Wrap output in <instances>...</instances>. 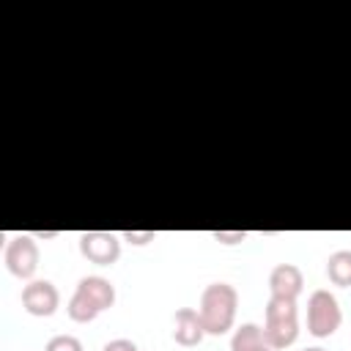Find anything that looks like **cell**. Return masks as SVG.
<instances>
[{"instance_id":"6da1fadb","label":"cell","mask_w":351,"mask_h":351,"mask_svg":"<svg viewBox=\"0 0 351 351\" xmlns=\"http://www.w3.org/2000/svg\"><path fill=\"white\" fill-rule=\"evenodd\" d=\"M112 304H115V285L107 277L88 274L77 282V288L66 304V313L74 324H90L99 313L110 310Z\"/></svg>"},{"instance_id":"7a4b0ae2","label":"cell","mask_w":351,"mask_h":351,"mask_svg":"<svg viewBox=\"0 0 351 351\" xmlns=\"http://www.w3.org/2000/svg\"><path fill=\"white\" fill-rule=\"evenodd\" d=\"M239 310V291L230 282H211L200 293V321L206 326V335H225L233 329Z\"/></svg>"},{"instance_id":"3957f363","label":"cell","mask_w":351,"mask_h":351,"mask_svg":"<svg viewBox=\"0 0 351 351\" xmlns=\"http://www.w3.org/2000/svg\"><path fill=\"white\" fill-rule=\"evenodd\" d=\"M343 324L340 302L332 291L315 288L307 296V332L313 337H332Z\"/></svg>"},{"instance_id":"277c9868","label":"cell","mask_w":351,"mask_h":351,"mask_svg":"<svg viewBox=\"0 0 351 351\" xmlns=\"http://www.w3.org/2000/svg\"><path fill=\"white\" fill-rule=\"evenodd\" d=\"M3 261H5V269L16 280H33V274L38 269V244H36V236H30V233L11 236L5 241Z\"/></svg>"},{"instance_id":"5b68a950","label":"cell","mask_w":351,"mask_h":351,"mask_svg":"<svg viewBox=\"0 0 351 351\" xmlns=\"http://www.w3.org/2000/svg\"><path fill=\"white\" fill-rule=\"evenodd\" d=\"M121 236L110 230H85L80 233V255L96 266H112L121 258Z\"/></svg>"},{"instance_id":"8992f818","label":"cell","mask_w":351,"mask_h":351,"mask_svg":"<svg viewBox=\"0 0 351 351\" xmlns=\"http://www.w3.org/2000/svg\"><path fill=\"white\" fill-rule=\"evenodd\" d=\"M22 307H25V313H30L36 318L55 315L58 307H60V293H58L55 282H49V280H27V285H22Z\"/></svg>"},{"instance_id":"52a82bcc","label":"cell","mask_w":351,"mask_h":351,"mask_svg":"<svg viewBox=\"0 0 351 351\" xmlns=\"http://www.w3.org/2000/svg\"><path fill=\"white\" fill-rule=\"evenodd\" d=\"M206 337V326L200 321V313L195 307H178L173 315V340L184 348L200 346Z\"/></svg>"},{"instance_id":"ba28073f","label":"cell","mask_w":351,"mask_h":351,"mask_svg":"<svg viewBox=\"0 0 351 351\" xmlns=\"http://www.w3.org/2000/svg\"><path fill=\"white\" fill-rule=\"evenodd\" d=\"M269 291H271V296L299 299V293L304 291V274H302V269L293 266V263H277L269 271Z\"/></svg>"},{"instance_id":"9c48e42d","label":"cell","mask_w":351,"mask_h":351,"mask_svg":"<svg viewBox=\"0 0 351 351\" xmlns=\"http://www.w3.org/2000/svg\"><path fill=\"white\" fill-rule=\"evenodd\" d=\"M263 340L271 351H282L288 346L296 343L299 337V318H288V321H263Z\"/></svg>"},{"instance_id":"30bf717a","label":"cell","mask_w":351,"mask_h":351,"mask_svg":"<svg viewBox=\"0 0 351 351\" xmlns=\"http://www.w3.org/2000/svg\"><path fill=\"white\" fill-rule=\"evenodd\" d=\"M326 277L337 288H351V250H335L326 258Z\"/></svg>"},{"instance_id":"8fae6325","label":"cell","mask_w":351,"mask_h":351,"mask_svg":"<svg viewBox=\"0 0 351 351\" xmlns=\"http://www.w3.org/2000/svg\"><path fill=\"white\" fill-rule=\"evenodd\" d=\"M261 348H266V340L258 324H241L230 337V351H261Z\"/></svg>"},{"instance_id":"7c38bea8","label":"cell","mask_w":351,"mask_h":351,"mask_svg":"<svg viewBox=\"0 0 351 351\" xmlns=\"http://www.w3.org/2000/svg\"><path fill=\"white\" fill-rule=\"evenodd\" d=\"M288 318H299L296 299L269 296V302H266V307H263V321H288Z\"/></svg>"},{"instance_id":"4fadbf2b","label":"cell","mask_w":351,"mask_h":351,"mask_svg":"<svg viewBox=\"0 0 351 351\" xmlns=\"http://www.w3.org/2000/svg\"><path fill=\"white\" fill-rule=\"evenodd\" d=\"M44 351H82V340L74 335H55L47 340Z\"/></svg>"},{"instance_id":"5bb4252c","label":"cell","mask_w":351,"mask_h":351,"mask_svg":"<svg viewBox=\"0 0 351 351\" xmlns=\"http://www.w3.org/2000/svg\"><path fill=\"white\" fill-rule=\"evenodd\" d=\"M121 239L126 244H134V247H143V244H151L156 239V230H123Z\"/></svg>"},{"instance_id":"9a60e30c","label":"cell","mask_w":351,"mask_h":351,"mask_svg":"<svg viewBox=\"0 0 351 351\" xmlns=\"http://www.w3.org/2000/svg\"><path fill=\"white\" fill-rule=\"evenodd\" d=\"M219 244H241L247 239V230H214L211 233Z\"/></svg>"},{"instance_id":"2e32d148","label":"cell","mask_w":351,"mask_h":351,"mask_svg":"<svg viewBox=\"0 0 351 351\" xmlns=\"http://www.w3.org/2000/svg\"><path fill=\"white\" fill-rule=\"evenodd\" d=\"M101 351H140V348H137L134 340H129V337H115V340L104 343Z\"/></svg>"},{"instance_id":"e0dca14e","label":"cell","mask_w":351,"mask_h":351,"mask_svg":"<svg viewBox=\"0 0 351 351\" xmlns=\"http://www.w3.org/2000/svg\"><path fill=\"white\" fill-rule=\"evenodd\" d=\"M304 351H326V348H318V346H313V348H304Z\"/></svg>"},{"instance_id":"ac0fdd59","label":"cell","mask_w":351,"mask_h":351,"mask_svg":"<svg viewBox=\"0 0 351 351\" xmlns=\"http://www.w3.org/2000/svg\"><path fill=\"white\" fill-rule=\"evenodd\" d=\"M261 351H271V348H269V346H266V348H261Z\"/></svg>"}]
</instances>
